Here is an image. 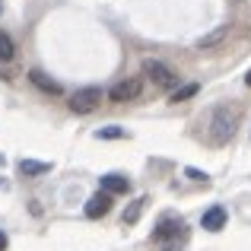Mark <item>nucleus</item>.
I'll return each instance as SVG.
<instances>
[{
    "label": "nucleus",
    "instance_id": "9",
    "mask_svg": "<svg viewBox=\"0 0 251 251\" xmlns=\"http://www.w3.org/2000/svg\"><path fill=\"white\" fill-rule=\"evenodd\" d=\"M102 191H108L111 197H115V194H127L130 181L124 175H115V172H111V175H102Z\"/></svg>",
    "mask_w": 251,
    "mask_h": 251
},
{
    "label": "nucleus",
    "instance_id": "12",
    "mask_svg": "<svg viewBox=\"0 0 251 251\" xmlns=\"http://www.w3.org/2000/svg\"><path fill=\"white\" fill-rule=\"evenodd\" d=\"M197 89H201V86H197V83H188V86H178V89L175 92H172V102H188V99H194L197 96Z\"/></svg>",
    "mask_w": 251,
    "mask_h": 251
},
{
    "label": "nucleus",
    "instance_id": "6",
    "mask_svg": "<svg viewBox=\"0 0 251 251\" xmlns=\"http://www.w3.org/2000/svg\"><path fill=\"white\" fill-rule=\"evenodd\" d=\"M181 229H184V223H181V220H175V216H166V220H162L159 226L153 229V239H156V242L178 239V235H181Z\"/></svg>",
    "mask_w": 251,
    "mask_h": 251
},
{
    "label": "nucleus",
    "instance_id": "4",
    "mask_svg": "<svg viewBox=\"0 0 251 251\" xmlns=\"http://www.w3.org/2000/svg\"><path fill=\"white\" fill-rule=\"evenodd\" d=\"M140 92H143V80H140V76H130V80H121V83L111 86L108 99H111L115 105H121V102H134Z\"/></svg>",
    "mask_w": 251,
    "mask_h": 251
},
{
    "label": "nucleus",
    "instance_id": "10",
    "mask_svg": "<svg viewBox=\"0 0 251 251\" xmlns=\"http://www.w3.org/2000/svg\"><path fill=\"white\" fill-rule=\"evenodd\" d=\"M226 35H229V25H220V29H213V32H207V35L197 42V48L201 51H207V48H216V45H223L226 42Z\"/></svg>",
    "mask_w": 251,
    "mask_h": 251
},
{
    "label": "nucleus",
    "instance_id": "13",
    "mask_svg": "<svg viewBox=\"0 0 251 251\" xmlns=\"http://www.w3.org/2000/svg\"><path fill=\"white\" fill-rule=\"evenodd\" d=\"M13 54H16V48H13V38L6 35V32H0V61H13Z\"/></svg>",
    "mask_w": 251,
    "mask_h": 251
},
{
    "label": "nucleus",
    "instance_id": "15",
    "mask_svg": "<svg viewBox=\"0 0 251 251\" xmlns=\"http://www.w3.org/2000/svg\"><path fill=\"white\" fill-rule=\"evenodd\" d=\"M143 203H147V197L134 201V207H130V210H124V223H137V216L143 213Z\"/></svg>",
    "mask_w": 251,
    "mask_h": 251
},
{
    "label": "nucleus",
    "instance_id": "16",
    "mask_svg": "<svg viewBox=\"0 0 251 251\" xmlns=\"http://www.w3.org/2000/svg\"><path fill=\"white\" fill-rule=\"evenodd\" d=\"M184 175H188L191 181H207V172H197V169H184Z\"/></svg>",
    "mask_w": 251,
    "mask_h": 251
},
{
    "label": "nucleus",
    "instance_id": "7",
    "mask_svg": "<svg viewBox=\"0 0 251 251\" xmlns=\"http://www.w3.org/2000/svg\"><path fill=\"white\" fill-rule=\"evenodd\" d=\"M201 226L207 229V232H220V229L226 226V210H223L220 203H216V207H210L207 213L201 216Z\"/></svg>",
    "mask_w": 251,
    "mask_h": 251
},
{
    "label": "nucleus",
    "instance_id": "14",
    "mask_svg": "<svg viewBox=\"0 0 251 251\" xmlns=\"http://www.w3.org/2000/svg\"><path fill=\"white\" fill-rule=\"evenodd\" d=\"M96 137H99V140H121V137H124V130L111 124V127H102V130H96Z\"/></svg>",
    "mask_w": 251,
    "mask_h": 251
},
{
    "label": "nucleus",
    "instance_id": "17",
    "mask_svg": "<svg viewBox=\"0 0 251 251\" xmlns=\"http://www.w3.org/2000/svg\"><path fill=\"white\" fill-rule=\"evenodd\" d=\"M6 248V232H0V251Z\"/></svg>",
    "mask_w": 251,
    "mask_h": 251
},
{
    "label": "nucleus",
    "instance_id": "11",
    "mask_svg": "<svg viewBox=\"0 0 251 251\" xmlns=\"http://www.w3.org/2000/svg\"><path fill=\"white\" fill-rule=\"evenodd\" d=\"M19 172H23L25 178H32V175H45V172H51L48 162H35V159H23L19 162Z\"/></svg>",
    "mask_w": 251,
    "mask_h": 251
},
{
    "label": "nucleus",
    "instance_id": "3",
    "mask_svg": "<svg viewBox=\"0 0 251 251\" xmlns=\"http://www.w3.org/2000/svg\"><path fill=\"white\" fill-rule=\"evenodd\" d=\"M143 76H147V80H153L156 86H162V89L178 86V74L172 67H166L162 61H143Z\"/></svg>",
    "mask_w": 251,
    "mask_h": 251
},
{
    "label": "nucleus",
    "instance_id": "8",
    "mask_svg": "<svg viewBox=\"0 0 251 251\" xmlns=\"http://www.w3.org/2000/svg\"><path fill=\"white\" fill-rule=\"evenodd\" d=\"M29 83L38 86L42 92H48V96H61V83L51 80L48 74H42V70H29Z\"/></svg>",
    "mask_w": 251,
    "mask_h": 251
},
{
    "label": "nucleus",
    "instance_id": "1",
    "mask_svg": "<svg viewBox=\"0 0 251 251\" xmlns=\"http://www.w3.org/2000/svg\"><path fill=\"white\" fill-rule=\"evenodd\" d=\"M242 111L239 108H229V105H220V108L213 111V118H210V140L220 147V143H226L229 137L235 134V124H239Z\"/></svg>",
    "mask_w": 251,
    "mask_h": 251
},
{
    "label": "nucleus",
    "instance_id": "18",
    "mask_svg": "<svg viewBox=\"0 0 251 251\" xmlns=\"http://www.w3.org/2000/svg\"><path fill=\"white\" fill-rule=\"evenodd\" d=\"M245 83H248V86H251V74H248V76H245Z\"/></svg>",
    "mask_w": 251,
    "mask_h": 251
},
{
    "label": "nucleus",
    "instance_id": "2",
    "mask_svg": "<svg viewBox=\"0 0 251 251\" xmlns=\"http://www.w3.org/2000/svg\"><path fill=\"white\" fill-rule=\"evenodd\" d=\"M99 102H102V89H99V86H86V89H76L74 96H70L67 105H70L74 115H89Z\"/></svg>",
    "mask_w": 251,
    "mask_h": 251
},
{
    "label": "nucleus",
    "instance_id": "5",
    "mask_svg": "<svg viewBox=\"0 0 251 251\" xmlns=\"http://www.w3.org/2000/svg\"><path fill=\"white\" fill-rule=\"evenodd\" d=\"M111 203H115V197H111L108 191H99V194H92L89 203H86V216H89V220H99V216H105L111 210Z\"/></svg>",
    "mask_w": 251,
    "mask_h": 251
}]
</instances>
